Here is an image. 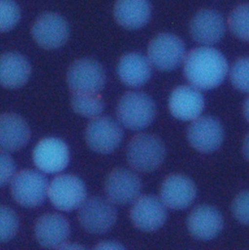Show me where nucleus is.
Here are the masks:
<instances>
[{
  "instance_id": "obj_7",
  "label": "nucleus",
  "mask_w": 249,
  "mask_h": 250,
  "mask_svg": "<svg viewBox=\"0 0 249 250\" xmlns=\"http://www.w3.org/2000/svg\"><path fill=\"white\" fill-rule=\"evenodd\" d=\"M105 71L103 65L89 58L73 62L66 73V80L73 93H98L105 84Z\"/></svg>"
},
{
  "instance_id": "obj_23",
  "label": "nucleus",
  "mask_w": 249,
  "mask_h": 250,
  "mask_svg": "<svg viewBox=\"0 0 249 250\" xmlns=\"http://www.w3.org/2000/svg\"><path fill=\"white\" fill-rule=\"evenodd\" d=\"M115 21L127 29H139L145 25L151 16L148 0H117L113 8Z\"/></svg>"
},
{
  "instance_id": "obj_8",
  "label": "nucleus",
  "mask_w": 249,
  "mask_h": 250,
  "mask_svg": "<svg viewBox=\"0 0 249 250\" xmlns=\"http://www.w3.org/2000/svg\"><path fill=\"white\" fill-rule=\"evenodd\" d=\"M52 204L59 210L71 211L78 208L87 197V190L81 179L74 175L57 176L48 186Z\"/></svg>"
},
{
  "instance_id": "obj_24",
  "label": "nucleus",
  "mask_w": 249,
  "mask_h": 250,
  "mask_svg": "<svg viewBox=\"0 0 249 250\" xmlns=\"http://www.w3.org/2000/svg\"><path fill=\"white\" fill-rule=\"evenodd\" d=\"M73 110L84 117L94 118L104 110V99L98 93H73L70 99Z\"/></svg>"
},
{
  "instance_id": "obj_4",
  "label": "nucleus",
  "mask_w": 249,
  "mask_h": 250,
  "mask_svg": "<svg viewBox=\"0 0 249 250\" xmlns=\"http://www.w3.org/2000/svg\"><path fill=\"white\" fill-rule=\"evenodd\" d=\"M48 186V181L42 173L24 169L12 178L11 193L19 204L24 207H37L44 202Z\"/></svg>"
},
{
  "instance_id": "obj_28",
  "label": "nucleus",
  "mask_w": 249,
  "mask_h": 250,
  "mask_svg": "<svg viewBox=\"0 0 249 250\" xmlns=\"http://www.w3.org/2000/svg\"><path fill=\"white\" fill-rule=\"evenodd\" d=\"M249 60L247 57L238 59L230 70V80L232 85L240 92L247 93L249 89L248 82Z\"/></svg>"
},
{
  "instance_id": "obj_34",
  "label": "nucleus",
  "mask_w": 249,
  "mask_h": 250,
  "mask_svg": "<svg viewBox=\"0 0 249 250\" xmlns=\"http://www.w3.org/2000/svg\"><path fill=\"white\" fill-rule=\"evenodd\" d=\"M243 116L248 119V98H246V100L244 101V104H243Z\"/></svg>"
},
{
  "instance_id": "obj_15",
  "label": "nucleus",
  "mask_w": 249,
  "mask_h": 250,
  "mask_svg": "<svg viewBox=\"0 0 249 250\" xmlns=\"http://www.w3.org/2000/svg\"><path fill=\"white\" fill-rule=\"evenodd\" d=\"M225 30L226 23L223 16L213 9L199 10L189 23L191 37L204 46L219 42L224 36Z\"/></svg>"
},
{
  "instance_id": "obj_11",
  "label": "nucleus",
  "mask_w": 249,
  "mask_h": 250,
  "mask_svg": "<svg viewBox=\"0 0 249 250\" xmlns=\"http://www.w3.org/2000/svg\"><path fill=\"white\" fill-rule=\"evenodd\" d=\"M225 132L219 119L201 116L192 120L187 128V138L192 147L201 152L217 150L223 144Z\"/></svg>"
},
{
  "instance_id": "obj_12",
  "label": "nucleus",
  "mask_w": 249,
  "mask_h": 250,
  "mask_svg": "<svg viewBox=\"0 0 249 250\" xmlns=\"http://www.w3.org/2000/svg\"><path fill=\"white\" fill-rule=\"evenodd\" d=\"M142 182L138 175L126 168L112 170L104 184V191L107 199L118 205L134 202L141 193Z\"/></svg>"
},
{
  "instance_id": "obj_6",
  "label": "nucleus",
  "mask_w": 249,
  "mask_h": 250,
  "mask_svg": "<svg viewBox=\"0 0 249 250\" xmlns=\"http://www.w3.org/2000/svg\"><path fill=\"white\" fill-rule=\"evenodd\" d=\"M186 57L185 44L172 33L156 35L148 44L147 59L151 65L162 71L177 68Z\"/></svg>"
},
{
  "instance_id": "obj_14",
  "label": "nucleus",
  "mask_w": 249,
  "mask_h": 250,
  "mask_svg": "<svg viewBox=\"0 0 249 250\" xmlns=\"http://www.w3.org/2000/svg\"><path fill=\"white\" fill-rule=\"evenodd\" d=\"M166 206L154 195H143L134 200L130 218L136 228L144 231L160 229L166 221Z\"/></svg>"
},
{
  "instance_id": "obj_32",
  "label": "nucleus",
  "mask_w": 249,
  "mask_h": 250,
  "mask_svg": "<svg viewBox=\"0 0 249 250\" xmlns=\"http://www.w3.org/2000/svg\"><path fill=\"white\" fill-rule=\"evenodd\" d=\"M82 248H84V247L81 246V245H79V244H77V243H72V244H70V243H68V242H65V243H63L59 249H82Z\"/></svg>"
},
{
  "instance_id": "obj_22",
  "label": "nucleus",
  "mask_w": 249,
  "mask_h": 250,
  "mask_svg": "<svg viewBox=\"0 0 249 250\" xmlns=\"http://www.w3.org/2000/svg\"><path fill=\"white\" fill-rule=\"evenodd\" d=\"M31 66L28 60L20 53L9 52L0 56V85L15 89L26 83Z\"/></svg>"
},
{
  "instance_id": "obj_21",
  "label": "nucleus",
  "mask_w": 249,
  "mask_h": 250,
  "mask_svg": "<svg viewBox=\"0 0 249 250\" xmlns=\"http://www.w3.org/2000/svg\"><path fill=\"white\" fill-rule=\"evenodd\" d=\"M117 74L126 86L140 87L149 80L151 63L146 57L140 53H128L120 58Z\"/></svg>"
},
{
  "instance_id": "obj_31",
  "label": "nucleus",
  "mask_w": 249,
  "mask_h": 250,
  "mask_svg": "<svg viewBox=\"0 0 249 250\" xmlns=\"http://www.w3.org/2000/svg\"><path fill=\"white\" fill-rule=\"evenodd\" d=\"M95 248L96 249H124V246L117 241H102Z\"/></svg>"
},
{
  "instance_id": "obj_16",
  "label": "nucleus",
  "mask_w": 249,
  "mask_h": 250,
  "mask_svg": "<svg viewBox=\"0 0 249 250\" xmlns=\"http://www.w3.org/2000/svg\"><path fill=\"white\" fill-rule=\"evenodd\" d=\"M196 197V187L187 176L174 174L162 183L160 199L166 207L180 210L188 207Z\"/></svg>"
},
{
  "instance_id": "obj_9",
  "label": "nucleus",
  "mask_w": 249,
  "mask_h": 250,
  "mask_svg": "<svg viewBox=\"0 0 249 250\" xmlns=\"http://www.w3.org/2000/svg\"><path fill=\"white\" fill-rule=\"evenodd\" d=\"M123 139L120 125L106 116L94 117L85 130L88 146L99 153H110L115 150Z\"/></svg>"
},
{
  "instance_id": "obj_27",
  "label": "nucleus",
  "mask_w": 249,
  "mask_h": 250,
  "mask_svg": "<svg viewBox=\"0 0 249 250\" xmlns=\"http://www.w3.org/2000/svg\"><path fill=\"white\" fill-rule=\"evenodd\" d=\"M21 19V10L14 0H0V32L17 25Z\"/></svg>"
},
{
  "instance_id": "obj_17",
  "label": "nucleus",
  "mask_w": 249,
  "mask_h": 250,
  "mask_svg": "<svg viewBox=\"0 0 249 250\" xmlns=\"http://www.w3.org/2000/svg\"><path fill=\"white\" fill-rule=\"evenodd\" d=\"M69 232L68 221L62 215L57 213L42 215L34 226L37 241L46 248H60L66 242Z\"/></svg>"
},
{
  "instance_id": "obj_2",
  "label": "nucleus",
  "mask_w": 249,
  "mask_h": 250,
  "mask_svg": "<svg viewBox=\"0 0 249 250\" xmlns=\"http://www.w3.org/2000/svg\"><path fill=\"white\" fill-rule=\"evenodd\" d=\"M166 154L164 143L155 135L139 134L131 139L126 148L130 166L139 172H151L163 162Z\"/></svg>"
},
{
  "instance_id": "obj_5",
  "label": "nucleus",
  "mask_w": 249,
  "mask_h": 250,
  "mask_svg": "<svg viewBox=\"0 0 249 250\" xmlns=\"http://www.w3.org/2000/svg\"><path fill=\"white\" fill-rule=\"evenodd\" d=\"M78 208V220L82 228L90 233L101 234L108 231L117 219L113 203L99 196L86 198Z\"/></svg>"
},
{
  "instance_id": "obj_13",
  "label": "nucleus",
  "mask_w": 249,
  "mask_h": 250,
  "mask_svg": "<svg viewBox=\"0 0 249 250\" xmlns=\"http://www.w3.org/2000/svg\"><path fill=\"white\" fill-rule=\"evenodd\" d=\"M32 158L35 166L42 172L58 173L67 166L69 150L62 140L45 138L35 146Z\"/></svg>"
},
{
  "instance_id": "obj_25",
  "label": "nucleus",
  "mask_w": 249,
  "mask_h": 250,
  "mask_svg": "<svg viewBox=\"0 0 249 250\" xmlns=\"http://www.w3.org/2000/svg\"><path fill=\"white\" fill-rule=\"evenodd\" d=\"M249 6L248 4H240L236 6L229 14L228 26L231 32L241 40L247 41L249 38L248 25Z\"/></svg>"
},
{
  "instance_id": "obj_10",
  "label": "nucleus",
  "mask_w": 249,
  "mask_h": 250,
  "mask_svg": "<svg viewBox=\"0 0 249 250\" xmlns=\"http://www.w3.org/2000/svg\"><path fill=\"white\" fill-rule=\"evenodd\" d=\"M34 41L44 49H57L68 39L69 26L63 17L57 13L41 14L31 26Z\"/></svg>"
},
{
  "instance_id": "obj_18",
  "label": "nucleus",
  "mask_w": 249,
  "mask_h": 250,
  "mask_svg": "<svg viewBox=\"0 0 249 250\" xmlns=\"http://www.w3.org/2000/svg\"><path fill=\"white\" fill-rule=\"evenodd\" d=\"M187 224L188 231L194 238L209 240L221 232L224 221L217 208L210 205H199L189 213Z\"/></svg>"
},
{
  "instance_id": "obj_1",
  "label": "nucleus",
  "mask_w": 249,
  "mask_h": 250,
  "mask_svg": "<svg viewBox=\"0 0 249 250\" xmlns=\"http://www.w3.org/2000/svg\"><path fill=\"white\" fill-rule=\"evenodd\" d=\"M184 61L185 76L197 89L209 90L219 86L228 70L226 58L209 46L191 50Z\"/></svg>"
},
{
  "instance_id": "obj_29",
  "label": "nucleus",
  "mask_w": 249,
  "mask_h": 250,
  "mask_svg": "<svg viewBox=\"0 0 249 250\" xmlns=\"http://www.w3.org/2000/svg\"><path fill=\"white\" fill-rule=\"evenodd\" d=\"M248 191L243 190L239 192L232 201L231 211L234 218L242 223L247 225L249 222V212H248Z\"/></svg>"
},
{
  "instance_id": "obj_20",
  "label": "nucleus",
  "mask_w": 249,
  "mask_h": 250,
  "mask_svg": "<svg viewBox=\"0 0 249 250\" xmlns=\"http://www.w3.org/2000/svg\"><path fill=\"white\" fill-rule=\"evenodd\" d=\"M30 138L26 121L16 113L0 114V149L14 151L24 146Z\"/></svg>"
},
{
  "instance_id": "obj_19",
  "label": "nucleus",
  "mask_w": 249,
  "mask_h": 250,
  "mask_svg": "<svg viewBox=\"0 0 249 250\" xmlns=\"http://www.w3.org/2000/svg\"><path fill=\"white\" fill-rule=\"evenodd\" d=\"M204 107V98L193 86H179L169 98V109L174 117L181 120H193L198 117Z\"/></svg>"
},
{
  "instance_id": "obj_30",
  "label": "nucleus",
  "mask_w": 249,
  "mask_h": 250,
  "mask_svg": "<svg viewBox=\"0 0 249 250\" xmlns=\"http://www.w3.org/2000/svg\"><path fill=\"white\" fill-rule=\"evenodd\" d=\"M16 172V165L13 158L5 151H0V187L11 182Z\"/></svg>"
},
{
  "instance_id": "obj_26",
  "label": "nucleus",
  "mask_w": 249,
  "mask_h": 250,
  "mask_svg": "<svg viewBox=\"0 0 249 250\" xmlns=\"http://www.w3.org/2000/svg\"><path fill=\"white\" fill-rule=\"evenodd\" d=\"M19 229L17 214L10 207L0 205V243L9 241Z\"/></svg>"
},
{
  "instance_id": "obj_33",
  "label": "nucleus",
  "mask_w": 249,
  "mask_h": 250,
  "mask_svg": "<svg viewBox=\"0 0 249 250\" xmlns=\"http://www.w3.org/2000/svg\"><path fill=\"white\" fill-rule=\"evenodd\" d=\"M242 150H243L244 156L247 158V157H248V136L245 137V140H244V142H243Z\"/></svg>"
},
{
  "instance_id": "obj_3",
  "label": "nucleus",
  "mask_w": 249,
  "mask_h": 250,
  "mask_svg": "<svg viewBox=\"0 0 249 250\" xmlns=\"http://www.w3.org/2000/svg\"><path fill=\"white\" fill-rule=\"evenodd\" d=\"M119 122L131 130H142L152 123L156 115V105L153 100L142 92L124 94L116 108Z\"/></svg>"
}]
</instances>
